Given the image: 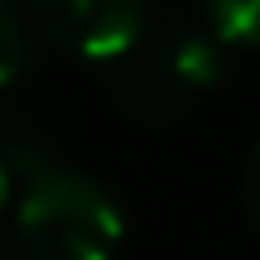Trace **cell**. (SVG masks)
Listing matches in <instances>:
<instances>
[{"mask_svg":"<svg viewBox=\"0 0 260 260\" xmlns=\"http://www.w3.org/2000/svg\"><path fill=\"white\" fill-rule=\"evenodd\" d=\"M241 198H246V212H251V222L260 226V145L251 149V159H246V174H241Z\"/></svg>","mask_w":260,"mask_h":260,"instance_id":"obj_6","label":"cell"},{"mask_svg":"<svg viewBox=\"0 0 260 260\" xmlns=\"http://www.w3.org/2000/svg\"><path fill=\"white\" fill-rule=\"evenodd\" d=\"M207 19H212L217 39L260 48V0H207Z\"/></svg>","mask_w":260,"mask_h":260,"instance_id":"obj_4","label":"cell"},{"mask_svg":"<svg viewBox=\"0 0 260 260\" xmlns=\"http://www.w3.org/2000/svg\"><path fill=\"white\" fill-rule=\"evenodd\" d=\"M29 63V29L15 0H0V87H10Z\"/></svg>","mask_w":260,"mask_h":260,"instance_id":"obj_5","label":"cell"},{"mask_svg":"<svg viewBox=\"0 0 260 260\" xmlns=\"http://www.w3.org/2000/svg\"><path fill=\"white\" fill-rule=\"evenodd\" d=\"M116 102L140 121H169L222 77V53L212 39L188 29H145L130 48L106 63Z\"/></svg>","mask_w":260,"mask_h":260,"instance_id":"obj_2","label":"cell"},{"mask_svg":"<svg viewBox=\"0 0 260 260\" xmlns=\"http://www.w3.org/2000/svg\"><path fill=\"white\" fill-rule=\"evenodd\" d=\"M15 222L34 260H111L121 246V207L102 183L73 174L44 149L10 145Z\"/></svg>","mask_w":260,"mask_h":260,"instance_id":"obj_1","label":"cell"},{"mask_svg":"<svg viewBox=\"0 0 260 260\" xmlns=\"http://www.w3.org/2000/svg\"><path fill=\"white\" fill-rule=\"evenodd\" d=\"M34 19L58 48L111 63L149 29V0H34Z\"/></svg>","mask_w":260,"mask_h":260,"instance_id":"obj_3","label":"cell"},{"mask_svg":"<svg viewBox=\"0 0 260 260\" xmlns=\"http://www.w3.org/2000/svg\"><path fill=\"white\" fill-rule=\"evenodd\" d=\"M10 193H15V174H10V159H5V149H0V212H5Z\"/></svg>","mask_w":260,"mask_h":260,"instance_id":"obj_7","label":"cell"}]
</instances>
